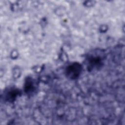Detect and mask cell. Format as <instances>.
<instances>
[{"mask_svg": "<svg viewBox=\"0 0 125 125\" xmlns=\"http://www.w3.org/2000/svg\"><path fill=\"white\" fill-rule=\"evenodd\" d=\"M81 67L78 63H74L69 65L66 69V74L71 78H76L80 74Z\"/></svg>", "mask_w": 125, "mask_h": 125, "instance_id": "1", "label": "cell"}]
</instances>
